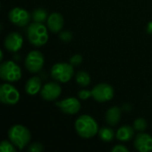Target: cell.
<instances>
[{"label":"cell","mask_w":152,"mask_h":152,"mask_svg":"<svg viewBox=\"0 0 152 152\" xmlns=\"http://www.w3.org/2000/svg\"><path fill=\"white\" fill-rule=\"evenodd\" d=\"M75 129L77 134L85 139H90L99 133L97 122L89 115L80 116L75 122Z\"/></svg>","instance_id":"obj_1"},{"label":"cell","mask_w":152,"mask_h":152,"mask_svg":"<svg viewBox=\"0 0 152 152\" xmlns=\"http://www.w3.org/2000/svg\"><path fill=\"white\" fill-rule=\"evenodd\" d=\"M43 23L33 22L27 28V37L29 42L35 46H42L48 41V31Z\"/></svg>","instance_id":"obj_2"},{"label":"cell","mask_w":152,"mask_h":152,"mask_svg":"<svg viewBox=\"0 0 152 152\" xmlns=\"http://www.w3.org/2000/svg\"><path fill=\"white\" fill-rule=\"evenodd\" d=\"M8 137L17 149L22 150L30 142L31 134L27 127L21 125H14L9 129Z\"/></svg>","instance_id":"obj_3"},{"label":"cell","mask_w":152,"mask_h":152,"mask_svg":"<svg viewBox=\"0 0 152 152\" xmlns=\"http://www.w3.org/2000/svg\"><path fill=\"white\" fill-rule=\"evenodd\" d=\"M0 77L9 83L17 82L21 77V69L12 61H4L0 66Z\"/></svg>","instance_id":"obj_4"},{"label":"cell","mask_w":152,"mask_h":152,"mask_svg":"<svg viewBox=\"0 0 152 152\" xmlns=\"http://www.w3.org/2000/svg\"><path fill=\"white\" fill-rule=\"evenodd\" d=\"M74 75L73 65L66 62L55 63L51 69L52 77L61 83L69 82Z\"/></svg>","instance_id":"obj_5"},{"label":"cell","mask_w":152,"mask_h":152,"mask_svg":"<svg viewBox=\"0 0 152 152\" xmlns=\"http://www.w3.org/2000/svg\"><path fill=\"white\" fill-rule=\"evenodd\" d=\"M0 101L6 105H15L20 101V93L12 85L2 84L0 86Z\"/></svg>","instance_id":"obj_6"},{"label":"cell","mask_w":152,"mask_h":152,"mask_svg":"<svg viewBox=\"0 0 152 152\" xmlns=\"http://www.w3.org/2000/svg\"><path fill=\"white\" fill-rule=\"evenodd\" d=\"M45 63V57L39 51H31L25 59V67L31 73L39 72Z\"/></svg>","instance_id":"obj_7"},{"label":"cell","mask_w":152,"mask_h":152,"mask_svg":"<svg viewBox=\"0 0 152 152\" xmlns=\"http://www.w3.org/2000/svg\"><path fill=\"white\" fill-rule=\"evenodd\" d=\"M92 96L95 101L99 102L110 101L114 97V88L109 84H98L93 88Z\"/></svg>","instance_id":"obj_8"},{"label":"cell","mask_w":152,"mask_h":152,"mask_svg":"<svg viewBox=\"0 0 152 152\" xmlns=\"http://www.w3.org/2000/svg\"><path fill=\"white\" fill-rule=\"evenodd\" d=\"M9 20L12 23L18 27H25L30 20V14L26 9L15 7L10 11Z\"/></svg>","instance_id":"obj_9"},{"label":"cell","mask_w":152,"mask_h":152,"mask_svg":"<svg viewBox=\"0 0 152 152\" xmlns=\"http://www.w3.org/2000/svg\"><path fill=\"white\" fill-rule=\"evenodd\" d=\"M55 105L65 114L69 115H74L77 114L81 108V104L78 102L77 98L69 97L67 99H64L62 101L57 102Z\"/></svg>","instance_id":"obj_10"},{"label":"cell","mask_w":152,"mask_h":152,"mask_svg":"<svg viewBox=\"0 0 152 152\" xmlns=\"http://www.w3.org/2000/svg\"><path fill=\"white\" fill-rule=\"evenodd\" d=\"M61 94V87L56 82L46 83L41 89L40 94L45 101H54Z\"/></svg>","instance_id":"obj_11"},{"label":"cell","mask_w":152,"mask_h":152,"mask_svg":"<svg viewBox=\"0 0 152 152\" xmlns=\"http://www.w3.org/2000/svg\"><path fill=\"white\" fill-rule=\"evenodd\" d=\"M4 47L7 51L12 53L18 52L23 45V38L20 33L17 32H12L4 39Z\"/></svg>","instance_id":"obj_12"},{"label":"cell","mask_w":152,"mask_h":152,"mask_svg":"<svg viewBox=\"0 0 152 152\" xmlns=\"http://www.w3.org/2000/svg\"><path fill=\"white\" fill-rule=\"evenodd\" d=\"M134 148L140 152L152 151V136L144 133L139 134L134 140Z\"/></svg>","instance_id":"obj_13"},{"label":"cell","mask_w":152,"mask_h":152,"mask_svg":"<svg viewBox=\"0 0 152 152\" xmlns=\"http://www.w3.org/2000/svg\"><path fill=\"white\" fill-rule=\"evenodd\" d=\"M47 28L53 33L60 32L64 25V19L59 12H53L47 18Z\"/></svg>","instance_id":"obj_14"},{"label":"cell","mask_w":152,"mask_h":152,"mask_svg":"<svg viewBox=\"0 0 152 152\" xmlns=\"http://www.w3.org/2000/svg\"><path fill=\"white\" fill-rule=\"evenodd\" d=\"M42 89V82L38 77L29 78L25 85V91L28 95H35Z\"/></svg>","instance_id":"obj_15"},{"label":"cell","mask_w":152,"mask_h":152,"mask_svg":"<svg viewBox=\"0 0 152 152\" xmlns=\"http://www.w3.org/2000/svg\"><path fill=\"white\" fill-rule=\"evenodd\" d=\"M121 109L118 107H111L108 110V111L106 112V121L107 123L111 126H117L120 119H121Z\"/></svg>","instance_id":"obj_16"},{"label":"cell","mask_w":152,"mask_h":152,"mask_svg":"<svg viewBox=\"0 0 152 152\" xmlns=\"http://www.w3.org/2000/svg\"><path fill=\"white\" fill-rule=\"evenodd\" d=\"M134 135V128L129 126H121L117 132V139L121 142H128L133 139Z\"/></svg>","instance_id":"obj_17"},{"label":"cell","mask_w":152,"mask_h":152,"mask_svg":"<svg viewBox=\"0 0 152 152\" xmlns=\"http://www.w3.org/2000/svg\"><path fill=\"white\" fill-rule=\"evenodd\" d=\"M76 82L83 87H86L87 86H89L90 82H91V77L90 75L86 72V71H78L76 74Z\"/></svg>","instance_id":"obj_18"},{"label":"cell","mask_w":152,"mask_h":152,"mask_svg":"<svg viewBox=\"0 0 152 152\" xmlns=\"http://www.w3.org/2000/svg\"><path fill=\"white\" fill-rule=\"evenodd\" d=\"M31 17H32V20L35 22L43 23L44 21L47 20L48 15H47V12L45 9H43V8H37V9H35L33 11Z\"/></svg>","instance_id":"obj_19"},{"label":"cell","mask_w":152,"mask_h":152,"mask_svg":"<svg viewBox=\"0 0 152 152\" xmlns=\"http://www.w3.org/2000/svg\"><path fill=\"white\" fill-rule=\"evenodd\" d=\"M114 131L109 127H102L99 130V136L100 138L106 142H110L114 138Z\"/></svg>","instance_id":"obj_20"},{"label":"cell","mask_w":152,"mask_h":152,"mask_svg":"<svg viewBox=\"0 0 152 152\" xmlns=\"http://www.w3.org/2000/svg\"><path fill=\"white\" fill-rule=\"evenodd\" d=\"M16 147L14 144L10 141H3L0 143V151L1 152H15L16 151Z\"/></svg>","instance_id":"obj_21"},{"label":"cell","mask_w":152,"mask_h":152,"mask_svg":"<svg viewBox=\"0 0 152 152\" xmlns=\"http://www.w3.org/2000/svg\"><path fill=\"white\" fill-rule=\"evenodd\" d=\"M147 122L144 118H137L134 122V128L138 132H143L147 128Z\"/></svg>","instance_id":"obj_22"},{"label":"cell","mask_w":152,"mask_h":152,"mask_svg":"<svg viewBox=\"0 0 152 152\" xmlns=\"http://www.w3.org/2000/svg\"><path fill=\"white\" fill-rule=\"evenodd\" d=\"M60 39L63 42H69L72 39V34L69 30L61 31L60 34Z\"/></svg>","instance_id":"obj_23"},{"label":"cell","mask_w":152,"mask_h":152,"mask_svg":"<svg viewBox=\"0 0 152 152\" xmlns=\"http://www.w3.org/2000/svg\"><path fill=\"white\" fill-rule=\"evenodd\" d=\"M82 61H83V58H82V56L79 55V54H75V55H73V56L69 59V62H70V64L73 65V66H77V65L81 64Z\"/></svg>","instance_id":"obj_24"},{"label":"cell","mask_w":152,"mask_h":152,"mask_svg":"<svg viewBox=\"0 0 152 152\" xmlns=\"http://www.w3.org/2000/svg\"><path fill=\"white\" fill-rule=\"evenodd\" d=\"M44 150V147L41 143L39 142H36V143H33L31 144L28 148V151L30 152H40Z\"/></svg>","instance_id":"obj_25"},{"label":"cell","mask_w":152,"mask_h":152,"mask_svg":"<svg viewBox=\"0 0 152 152\" xmlns=\"http://www.w3.org/2000/svg\"><path fill=\"white\" fill-rule=\"evenodd\" d=\"M92 96V91H88L86 89H82L78 92V97L81 100H87Z\"/></svg>","instance_id":"obj_26"},{"label":"cell","mask_w":152,"mask_h":152,"mask_svg":"<svg viewBox=\"0 0 152 152\" xmlns=\"http://www.w3.org/2000/svg\"><path fill=\"white\" fill-rule=\"evenodd\" d=\"M111 151L112 152H128L129 151V150H128L126 146H124V145L118 144V145H116L115 147H113V148H112Z\"/></svg>","instance_id":"obj_27"},{"label":"cell","mask_w":152,"mask_h":152,"mask_svg":"<svg viewBox=\"0 0 152 152\" xmlns=\"http://www.w3.org/2000/svg\"><path fill=\"white\" fill-rule=\"evenodd\" d=\"M147 32L149 34H152V21H150L147 25Z\"/></svg>","instance_id":"obj_28"}]
</instances>
